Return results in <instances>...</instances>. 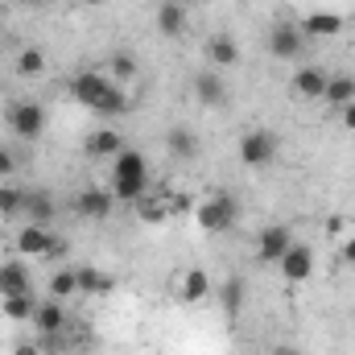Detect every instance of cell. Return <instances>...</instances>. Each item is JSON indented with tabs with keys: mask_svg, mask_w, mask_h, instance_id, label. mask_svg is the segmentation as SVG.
Returning a JSON list of instances; mask_svg holds the SVG:
<instances>
[{
	"mask_svg": "<svg viewBox=\"0 0 355 355\" xmlns=\"http://www.w3.org/2000/svg\"><path fill=\"white\" fill-rule=\"evenodd\" d=\"M71 95L91 107L95 116H128V107H132V95L120 87V83H112L107 79V71H79L75 79H71Z\"/></svg>",
	"mask_w": 355,
	"mask_h": 355,
	"instance_id": "1",
	"label": "cell"
},
{
	"mask_svg": "<svg viewBox=\"0 0 355 355\" xmlns=\"http://www.w3.org/2000/svg\"><path fill=\"white\" fill-rule=\"evenodd\" d=\"M107 190L116 202H137L149 194V157L141 149H120L107 162Z\"/></svg>",
	"mask_w": 355,
	"mask_h": 355,
	"instance_id": "2",
	"label": "cell"
},
{
	"mask_svg": "<svg viewBox=\"0 0 355 355\" xmlns=\"http://www.w3.org/2000/svg\"><path fill=\"white\" fill-rule=\"evenodd\" d=\"M194 219H198V227L207 232V236H223V232H232L236 227V219H240V202L232 198V194H207V198H198L194 202Z\"/></svg>",
	"mask_w": 355,
	"mask_h": 355,
	"instance_id": "3",
	"label": "cell"
},
{
	"mask_svg": "<svg viewBox=\"0 0 355 355\" xmlns=\"http://www.w3.org/2000/svg\"><path fill=\"white\" fill-rule=\"evenodd\" d=\"M4 120H8V132H12V137H21V141H37V137L46 132V107H42V103H33V99L8 103Z\"/></svg>",
	"mask_w": 355,
	"mask_h": 355,
	"instance_id": "4",
	"label": "cell"
},
{
	"mask_svg": "<svg viewBox=\"0 0 355 355\" xmlns=\"http://www.w3.org/2000/svg\"><path fill=\"white\" fill-rule=\"evenodd\" d=\"M277 132H268V128H252V132H244L240 137V162L248 166V170H265L277 162Z\"/></svg>",
	"mask_w": 355,
	"mask_h": 355,
	"instance_id": "5",
	"label": "cell"
},
{
	"mask_svg": "<svg viewBox=\"0 0 355 355\" xmlns=\"http://www.w3.org/2000/svg\"><path fill=\"white\" fill-rule=\"evenodd\" d=\"M289 248H293V232H289L285 223H268V227H261V232H257V244H252V252H257L261 265H277Z\"/></svg>",
	"mask_w": 355,
	"mask_h": 355,
	"instance_id": "6",
	"label": "cell"
},
{
	"mask_svg": "<svg viewBox=\"0 0 355 355\" xmlns=\"http://www.w3.org/2000/svg\"><path fill=\"white\" fill-rule=\"evenodd\" d=\"M314 265H318V261H314V248L293 240V248L277 261V272H281L285 285H306V281L314 277Z\"/></svg>",
	"mask_w": 355,
	"mask_h": 355,
	"instance_id": "7",
	"label": "cell"
},
{
	"mask_svg": "<svg viewBox=\"0 0 355 355\" xmlns=\"http://www.w3.org/2000/svg\"><path fill=\"white\" fill-rule=\"evenodd\" d=\"M302 50H306V33H302V25H289V21L272 25V33H268V54H272V58L293 62V58H302Z\"/></svg>",
	"mask_w": 355,
	"mask_h": 355,
	"instance_id": "8",
	"label": "cell"
},
{
	"mask_svg": "<svg viewBox=\"0 0 355 355\" xmlns=\"http://www.w3.org/2000/svg\"><path fill=\"white\" fill-rule=\"evenodd\" d=\"M17 252L21 257H58L62 240H54V232L42 227V223H25L21 236H17Z\"/></svg>",
	"mask_w": 355,
	"mask_h": 355,
	"instance_id": "9",
	"label": "cell"
},
{
	"mask_svg": "<svg viewBox=\"0 0 355 355\" xmlns=\"http://www.w3.org/2000/svg\"><path fill=\"white\" fill-rule=\"evenodd\" d=\"M112 207H116V198H112L107 186H83V190L75 194V215H79V219H91V223L107 219Z\"/></svg>",
	"mask_w": 355,
	"mask_h": 355,
	"instance_id": "10",
	"label": "cell"
},
{
	"mask_svg": "<svg viewBox=\"0 0 355 355\" xmlns=\"http://www.w3.org/2000/svg\"><path fill=\"white\" fill-rule=\"evenodd\" d=\"M194 99H198L202 107H211V112L227 107V99H232L227 79H223L219 71H202V75H194Z\"/></svg>",
	"mask_w": 355,
	"mask_h": 355,
	"instance_id": "11",
	"label": "cell"
},
{
	"mask_svg": "<svg viewBox=\"0 0 355 355\" xmlns=\"http://www.w3.org/2000/svg\"><path fill=\"white\" fill-rule=\"evenodd\" d=\"M302 33L314 37V42H331L343 33V12H331V8H314L302 17Z\"/></svg>",
	"mask_w": 355,
	"mask_h": 355,
	"instance_id": "12",
	"label": "cell"
},
{
	"mask_svg": "<svg viewBox=\"0 0 355 355\" xmlns=\"http://www.w3.org/2000/svg\"><path fill=\"white\" fill-rule=\"evenodd\" d=\"M29 322L37 327V335H42V339L62 335V327H67V302H58V297H42Z\"/></svg>",
	"mask_w": 355,
	"mask_h": 355,
	"instance_id": "13",
	"label": "cell"
},
{
	"mask_svg": "<svg viewBox=\"0 0 355 355\" xmlns=\"http://www.w3.org/2000/svg\"><path fill=\"white\" fill-rule=\"evenodd\" d=\"M215 293V285H211V272L207 268H186L182 277H178V297L186 302V306H198V302H207Z\"/></svg>",
	"mask_w": 355,
	"mask_h": 355,
	"instance_id": "14",
	"label": "cell"
},
{
	"mask_svg": "<svg viewBox=\"0 0 355 355\" xmlns=\"http://www.w3.org/2000/svg\"><path fill=\"white\" fill-rule=\"evenodd\" d=\"M202 50H207L211 71H227V67H236V62H240V46H236V37H232V33H211Z\"/></svg>",
	"mask_w": 355,
	"mask_h": 355,
	"instance_id": "15",
	"label": "cell"
},
{
	"mask_svg": "<svg viewBox=\"0 0 355 355\" xmlns=\"http://www.w3.org/2000/svg\"><path fill=\"white\" fill-rule=\"evenodd\" d=\"M166 149H170V157H178V162H194V157L202 153L194 128H186V124H174V128L166 132Z\"/></svg>",
	"mask_w": 355,
	"mask_h": 355,
	"instance_id": "16",
	"label": "cell"
},
{
	"mask_svg": "<svg viewBox=\"0 0 355 355\" xmlns=\"http://www.w3.org/2000/svg\"><path fill=\"white\" fill-rule=\"evenodd\" d=\"M37 302H42V297H37L33 289H25V293H4V297H0V314L12 318V322H29L33 310H37Z\"/></svg>",
	"mask_w": 355,
	"mask_h": 355,
	"instance_id": "17",
	"label": "cell"
},
{
	"mask_svg": "<svg viewBox=\"0 0 355 355\" xmlns=\"http://www.w3.org/2000/svg\"><path fill=\"white\" fill-rule=\"evenodd\" d=\"M327 71L322 67H297V75H293V91L302 95V99H322L327 95Z\"/></svg>",
	"mask_w": 355,
	"mask_h": 355,
	"instance_id": "18",
	"label": "cell"
},
{
	"mask_svg": "<svg viewBox=\"0 0 355 355\" xmlns=\"http://www.w3.org/2000/svg\"><path fill=\"white\" fill-rule=\"evenodd\" d=\"M29 223H42V227H50V219H54V194H46V190H25V211H21Z\"/></svg>",
	"mask_w": 355,
	"mask_h": 355,
	"instance_id": "19",
	"label": "cell"
},
{
	"mask_svg": "<svg viewBox=\"0 0 355 355\" xmlns=\"http://www.w3.org/2000/svg\"><path fill=\"white\" fill-rule=\"evenodd\" d=\"M157 29H162V37H182L186 33V4L182 0H166L157 8Z\"/></svg>",
	"mask_w": 355,
	"mask_h": 355,
	"instance_id": "20",
	"label": "cell"
},
{
	"mask_svg": "<svg viewBox=\"0 0 355 355\" xmlns=\"http://www.w3.org/2000/svg\"><path fill=\"white\" fill-rule=\"evenodd\" d=\"M25 289H33L25 261H4V265H0V297H4V293H25Z\"/></svg>",
	"mask_w": 355,
	"mask_h": 355,
	"instance_id": "21",
	"label": "cell"
},
{
	"mask_svg": "<svg viewBox=\"0 0 355 355\" xmlns=\"http://www.w3.org/2000/svg\"><path fill=\"white\" fill-rule=\"evenodd\" d=\"M335 112L339 107H347V103H355V75H347V71H339V75H331L327 79V95H322Z\"/></svg>",
	"mask_w": 355,
	"mask_h": 355,
	"instance_id": "22",
	"label": "cell"
},
{
	"mask_svg": "<svg viewBox=\"0 0 355 355\" xmlns=\"http://www.w3.org/2000/svg\"><path fill=\"white\" fill-rule=\"evenodd\" d=\"M120 149H128V145H124V137H120L116 128H99V132H91L87 137V153L91 157H107V162H112Z\"/></svg>",
	"mask_w": 355,
	"mask_h": 355,
	"instance_id": "23",
	"label": "cell"
},
{
	"mask_svg": "<svg viewBox=\"0 0 355 355\" xmlns=\"http://www.w3.org/2000/svg\"><path fill=\"white\" fill-rule=\"evenodd\" d=\"M46 289H50V297H58V302L79 297V268H54Z\"/></svg>",
	"mask_w": 355,
	"mask_h": 355,
	"instance_id": "24",
	"label": "cell"
},
{
	"mask_svg": "<svg viewBox=\"0 0 355 355\" xmlns=\"http://www.w3.org/2000/svg\"><path fill=\"white\" fill-rule=\"evenodd\" d=\"M132 207H137V215H141L145 223H162V219L170 215V198H162V194H153V190H149L145 198H137Z\"/></svg>",
	"mask_w": 355,
	"mask_h": 355,
	"instance_id": "25",
	"label": "cell"
},
{
	"mask_svg": "<svg viewBox=\"0 0 355 355\" xmlns=\"http://www.w3.org/2000/svg\"><path fill=\"white\" fill-rule=\"evenodd\" d=\"M112 289H116V281L107 272H99V268H91V265L79 268V293H112Z\"/></svg>",
	"mask_w": 355,
	"mask_h": 355,
	"instance_id": "26",
	"label": "cell"
},
{
	"mask_svg": "<svg viewBox=\"0 0 355 355\" xmlns=\"http://www.w3.org/2000/svg\"><path fill=\"white\" fill-rule=\"evenodd\" d=\"M219 306H223V314H240V306H244V281L240 277H227L219 285Z\"/></svg>",
	"mask_w": 355,
	"mask_h": 355,
	"instance_id": "27",
	"label": "cell"
},
{
	"mask_svg": "<svg viewBox=\"0 0 355 355\" xmlns=\"http://www.w3.org/2000/svg\"><path fill=\"white\" fill-rule=\"evenodd\" d=\"M42 71H46V54H42L37 46H25V50L17 54V75L29 79V75H42Z\"/></svg>",
	"mask_w": 355,
	"mask_h": 355,
	"instance_id": "28",
	"label": "cell"
},
{
	"mask_svg": "<svg viewBox=\"0 0 355 355\" xmlns=\"http://www.w3.org/2000/svg\"><path fill=\"white\" fill-rule=\"evenodd\" d=\"M107 79H112V83H120V87H128V83L137 79V62H132L128 54H116V58L107 62Z\"/></svg>",
	"mask_w": 355,
	"mask_h": 355,
	"instance_id": "29",
	"label": "cell"
},
{
	"mask_svg": "<svg viewBox=\"0 0 355 355\" xmlns=\"http://www.w3.org/2000/svg\"><path fill=\"white\" fill-rule=\"evenodd\" d=\"M25 211V190H17L12 182H0V215H21Z\"/></svg>",
	"mask_w": 355,
	"mask_h": 355,
	"instance_id": "30",
	"label": "cell"
},
{
	"mask_svg": "<svg viewBox=\"0 0 355 355\" xmlns=\"http://www.w3.org/2000/svg\"><path fill=\"white\" fill-rule=\"evenodd\" d=\"M170 215H194V198L190 194H170Z\"/></svg>",
	"mask_w": 355,
	"mask_h": 355,
	"instance_id": "31",
	"label": "cell"
},
{
	"mask_svg": "<svg viewBox=\"0 0 355 355\" xmlns=\"http://www.w3.org/2000/svg\"><path fill=\"white\" fill-rule=\"evenodd\" d=\"M12 174H17V157H12L8 149H0V178H4V182H12Z\"/></svg>",
	"mask_w": 355,
	"mask_h": 355,
	"instance_id": "32",
	"label": "cell"
},
{
	"mask_svg": "<svg viewBox=\"0 0 355 355\" xmlns=\"http://www.w3.org/2000/svg\"><path fill=\"white\" fill-rule=\"evenodd\" d=\"M339 124H343L347 132H355V103H347V107H339Z\"/></svg>",
	"mask_w": 355,
	"mask_h": 355,
	"instance_id": "33",
	"label": "cell"
},
{
	"mask_svg": "<svg viewBox=\"0 0 355 355\" xmlns=\"http://www.w3.org/2000/svg\"><path fill=\"white\" fill-rule=\"evenodd\" d=\"M339 257H343V261H347V265L355 268V236H347V240L339 244Z\"/></svg>",
	"mask_w": 355,
	"mask_h": 355,
	"instance_id": "34",
	"label": "cell"
},
{
	"mask_svg": "<svg viewBox=\"0 0 355 355\" xmlns=\"http://www.w3.org/2000/svg\"><path fill=\"white\" fill-rule=\"evenodd\" d=\"M8 355H42V343H17Z\"/></svg>",
	"mask_w": 355,
	"mask_h": 355,
	"instance_id": "35",
	"label": "cell"
},
{
	"mask_svg": "<svg viewBox=\"0 0 355 355\" xmlns=\"http://www.w3.org/2000/svg\"><path fill=\"white\" fill-rule=\"evenodd\" d=\"M272 355H302L297 347H272Z\"/></svg>",
	"mask_w": 355,
	"mask_h": 355,
	"instance_id": "36",
	"label": "cell"
},
{
	"mask_svg": "<svg viewBox=\"0 0 355 355\" xmlns=\"http://www.w3.org/2000/svg\"><path fill=\"white\" fill-rule=\"evenodd\" d=\"M91 4H99V0H91Z\"/></svg>",
	"mask_w": 355,
	"mask_h": 355,
	"instance_id": "37",
	"label": "cell"
}]
</instances>
